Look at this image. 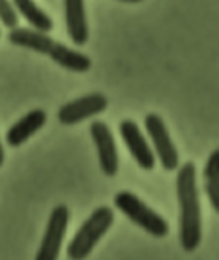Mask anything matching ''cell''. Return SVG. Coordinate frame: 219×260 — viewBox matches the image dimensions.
<instances>
[{
	"label": "cell",
	"instance_id": "3957f363",
	"mask_svg": "<svg viewBox=\"0 0 219 260\" xmlns=\"http://www.w3.org/2000/svg\"><path fill=\"white\" fill-rule=\"evenodd\" d=\"M115 208H119L124 216L130 219L132 223H136L145 233H150L155 239H163L169 235V223L163 216H159L155 210L148 206L143 200H140L134 192L121 190L113 198Z\"/></svg>",
	"mask_w": 219,
	"mask_h": 260
},
{
	"label": "cell",
	"instance_id": "8fae6325",
	"mask_svg": "<svg viewBox=\"0 0 219 260\" xmlns=\"http://www.w3.org/2000/svg\"><path fill=\"white\" fill-rule=\"evenodd\" d=\"M8 41L16 47H22V49H29V51H35V53L41 54H49L51 47L55 43V39L49 35V33L37 31V29H31V27H14L8 33Z\"/></svg>",
	"mask_w": 219,
	"mask_h": 260
},
{
	"label": "cell",
	"instance_id": "9c48e42d",
	"mask_svg": "<svg viewBox=\"0 0 219 260\" xmlns=\"http://www.w3.org/2000/svg\"><path fill=\"white\" fill-rule=\"evenodd\" d=\"M66 33L76 47H84L89 39L86 0H64Z\"/></svg>",
	"mask_w": 219,
	"mask_h": 260
},
{
	"label": "cell",
	"instance_id": "30bf717a",
	"mask_svg": "<svg viewBox=\"0 0 219 260\" xmlns=\"http://www.w3.org/2000/svg\"><path fill=\"white\" fill-rule=\"evenodd\" d=\"M45 122H47V113L43 109H33L6 130V144L10 148H20L22 144H25L31 138L37 130L43 128Z\"/></svg>",
	"mask_w": 219,
	"mask_h": 260
},
{
	"label": "cell",
	"instance_id": "2e32d148",
	"mask_svg": "<svg viewBox=\"0 0 219 260\" xmlns=\"http://www.w3.org/2000/svg\"><path fill=\"white\" fill-rule=\"evenodd\" d=\"M204 186H206V194H208V198H209L211 210L217 214L219 212V181H204Z\"/></svg>",
	"mask_w": 219,
	"mask_h": 260
},
{
	"label": "cell",
	"instance_id": "5bb4252c",
	"mask_svg": "<svg viewBox=\"0 0 219 260\" xmlns=\"http://www.w3.org/2000/svg\"><path fill=\"white\" fill-rule=\"evenodd\" d=\"M18 22H20V16L14 8L12 0H0V23L10 31L14 27H18Z\"/></svg>",
	"mask_w": 219,
	"mask_h": 260
},
{
	"label": "cell",
	"instance_id": "ba28073f",
	"mask_svg": "<svg viewBox=\"0 0 219 260\" xmlns=\"http://www.w3.org/2000/svg\"><path fill=\"white\" fill-rule=\"evenodd\" d=\"M121 138L124 140L126 148L130 155L134 157V161L138 163V167L143 171H152L155 167V155L152 152L150 142L145 140L143 132L140 130V126L134 120L126 119L121 122Z\"/></svg>",
	"mask_w": 219,
	"mask_h": 260
},
{
	"label": "cell",
	"instance_id": "52a82bcc",
	"mask_svg": "<svg viewBox=\"0 0 219 260\" xmlns=\"http://www.w3.org/2000/svg\"><path fill=\"white\" fill-rule=\"evenodd\" d=\"M89 134L91 140L97 148L99 167L105 177H115L119 173V150H117V142L111 128L103 120H93L89 124Z\"/></svg>",
	"mask_w": 219,
	"mask_h": 260
},
{
	"label": "cell",
	"instance_id": "4fadbf2b",
	"mask_svg": "<svg viewBox=\"0 0 219 260\" xmlns=\"http://www.w3.org/2000/svg\"><path fill=\"white\" fill-rule=\"evenodd\" d=\"M14 8L18 12V16H22L25 22L29 23L31 29L43 33H51L55 23L51 20V16L45 10H41V6H37L35 0H12Z\"/></svg>",
	"mask_w": 219,
	"mask_h": 260
},
{
	"label": "cell",
	"instance_id": "e0dca14e",
	"mask_svg": "<svg viewBox=\"0 0 219 260\" xmlns=\"http://www.w3.org/2000/svg\"><path fill=\"white\" fill-rule=\"evenodd\" d=\"M4 157H6V153H4V146H2V140H0V167L4 163Z\"/></svg>",
	"mask_w": 219,
	"mask_h": 260
},
{
	"label": "cell",
	"instance_id": "8992f818",
	"mask_svg": "<svg viewBox=\"0 0 219 260\" xmlns=\"http://www.w3.org/2000/svg\"><path fill=\"white\" fill-rule=\"evenodd\" d=\"M109 105V99L105 98L103 93H88V95H82L78 99H72L64 103L62 107L58 109V115L56 119L60 124L64 126H72V124H78L82 120L91 119L95 115H101Z\"/></svg>",
	"mask_w": 219,
	"mask_h": 260
},
{
	"label": "cell",
	"instance_id": "5b68a950",
	"mask_svg": "<svg viewBox=\"0 0 219 260\" xmlns=\"http://www.w3.org/2000/svg\"><path fill=\"white\" fill-rule=\"evenodd\" d=\"M68 221H70V208L64 204H58L56 208H53L39 250L35 254V260H58L62 241H64V235L68 231Z\"/></svg>",
	"mask_w": 219,
	"mask_h": 260
},
{
	"label": "cell",
	"instance_id": "ac0fdd59",
	"mask_svg": "<svg viewBox=\"0 0 219 260\" xmlns=\"http://www.w3.org/2000/svg\"><path fill=\"white\" fill-rule=\"evenodd\" d=\"M121 2H128V4H138V2H143V0H121Z\"/></svg>",
	"mask_w": 219,
	"mask_h": 260
},
{
	"label": "cell",
	"instance_id": "9a60e30c",
	"mask_svg": "<svg viewBox=\"0 0 219 260\" xmlns=\"http://www.w3.org/2000/svg\"><path fill=\"white\" fill-rule=\"evenodd\" d=\"M204 181H219V150L209 153L204 167Z\"/></svg>",
	"mask_w": 219,
	"mask_h": 260
},
{
	"label": "cell",
	"instance_id": "277c9868",
	"mask_svg": "<svg viewBox=\"0 0 219 260\" xmlns=\"http://www.w3.org/2000/svg\"><path fill=\"white\" fill-rule=\"evenodd\" d=\"M143 126L145 132L152 140L154 146V155L155 161L161 163L165 171H176L180 165V157H178V150H176L175 142L169 134V128L165 124V120L161 119V115L157 113H150L143 117Z\"/></svg>",
	"mask_w": 219,
	"mask_h": 260
},
{
	"label": "cell",
	"instance_id": "6da1fadb",
	"mask_svg": "<svg viewBox=\"0 0 219 260\" xmlns=\"http://www.w3.org/2000/svg\"><path fill=\"white\" fill-rule=\"evenodd\" d=\"M176 198L180 208L178 239L185 252H194L202 243V208L196 181V165L187 161L176 173Z\"/></svg>",
	"mask_w": 219,
	"mask_h": 260
},
{
	"label": "cell",
	"instance_id": "7a4b0ae2",
	"mask_svg": "<svg viewBox=\"0 0 219 260\" xmlns=\"http://www.w3.org/2000/svg\"><path fill=\"white\" fill-rule=\"evenodd\" d=\"M115 223V212L109 206L95 208L91 216L80 225L72 241L68 243L66 254L70 260H86L97 247V243L103 239V235Z\"/></svg>",
	"mask_w": 219,
	"mask_h": 260
},
{
	"label": "cell",
	"instance_id": "7c38bea8",
	"mask_svg": "<svg viewBox=\"0 0 219 260\" xmlns=\"http://www.w3.org/2000/svg\"><path fill=\"white\" fill-rule=\"evenodd\" d=\"M55 64L62 66L70 72H88L91 68V60H89L88 54L80 53V51H74L70 47H66L64 43H53L51 51L47 54Z\"/></svg>",
	"mask_w": 219,
	"mask_h": 260
}]
</instances>
